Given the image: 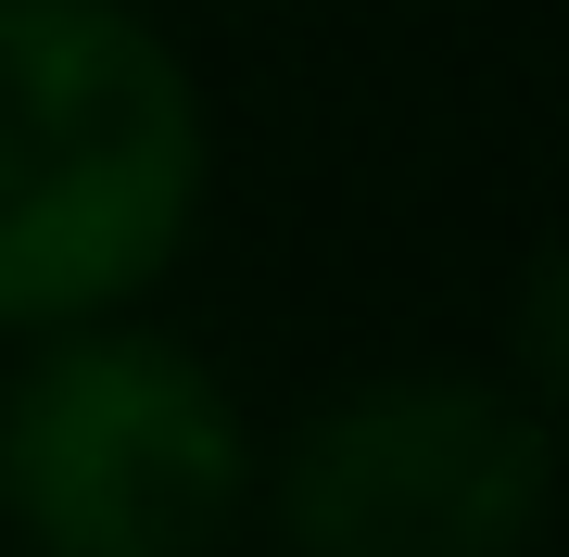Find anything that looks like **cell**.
I'll list each match as a JSON object with an SVG mask.
<instances>
[{"label":"cell","instance_id":"cell-1","mask_svg":"<svg viewBox=\"0 0 569 557\" xmlns=\"http://www.w3.org/2000/svg\"><path fill=\"white\" fill-rule=\"evenodd\" d=\"M203 190V89L140 0H0V330L140 305Z\"/></svg>","mask_w":569,"mask_h":557},{"label":"cell","instance_id":"cell-2","mask_svg":"<svg viewBox=\"0 0 569 557\" xmlns=\"http://www.w3.org/2000/svg\"><path fill=\"white\" fill-rule=\"evenodd\" d=\"M0 392V519L26 557H228L253 519V418L190 342L63 317Z\"/></svg>","mask_w":569,"mask_h":557},{"label":"cell","instance_id":"cell-3","mask_svg":"<svg viewBox=\"0 0 569 557\" xmlns=\"http://www.w3.org/2000/svg\"><path fill=\"white\" fill-rule=\"evenodd\" d=\"M266 519L291 557H531L557 495L545 392L493 368H380L291 418Z\"/></svg>","mask_w":569,"mask_h":557}]
</instances>
